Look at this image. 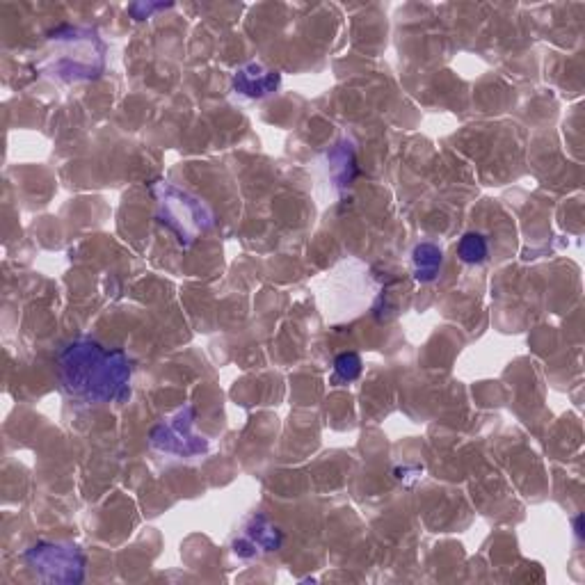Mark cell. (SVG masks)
Masks as SVG:
<instances>
[{
    "label": "cell",
    "instance_id": "obj_1",
    "mask_svg": "<svg viewBox=\"0 0 585 585\" xmlns=\"http://www.w3.org/2000/svg\"><path fill=\"white\" fill-rule=\"evenodd\" d=\"M133 364L124 350L76 339L58 352V380L64 394L85 405L122 403L131 394Z\"/></svg>",
    "mask_w": 585,
    "mask_h": 585
},
{
    "label": "cell",
    "instance_id": "obj_2",
    "mask_svg": "<svg viewBox=\"0 0 585 585\" xmlns=\"http://www.w3.org/2000/svg\"><path fill=\"white\" fill-rule=\"evenodd\" d=\"M51 42L60 51L48 55L44 71L62 83H78V80L96 78L103 71V44L96 32L83 28H60L55 30Z\"/></svg>",
    "mask_w": 585,
    "mask_h": 585
},
{
    "label": "cell",
    "instance_id": "obj_3",
    "mask_svg": "<svg viewBox=\"0 0 585 585\" xmlns=\"http://www.w3.org/2000/svg\"><path fill=\"white\" fill-rule=\"evenodd\" d=\"M158 220L170 227L181 245H192L195 240L215 224L213 211L202 199L190 192L176 188L170 181H160L154 188Z\"/></svg>",
    "mask_w": 585,
    "mask_h": 585
},
{
    "label": "cell",
    "instance_id": "obj_4",
    "mask_svg": "<svg viewBox=\"0 0 585 585\" xmlns=\"http://www.w3.org/2000/svg\"><path fill=\"white\" fill-rule=\"evenodd\" d=\"M26 565L46 583H80L85 579V556L78 544L71 542H37L26 551Z\"/></svg>",
    "mask_w": 585,
    "mask_h": 585
},
{
    "label": "cell",
    "instance_id": "obj_5",
    "mask_svg": "<svg viewBox=\"0 0 585 585\" xmlns=\"http://www.w3.org/2000/svg\"><path fill=\"white\" fill-rule=\"evenodd\" d=\"M195 407L186 405L151 430V446L176 458H199L208 451V439L195 435Z\"/></svg>",
    "mask_w": 585,
    "mask_h": 585
},
{
    "label": "cell",
    "instance_id": "obj_6",
    "mask_svg": "<svg viewBox=\"0 0 585 585\" xmlns=\"http://www.w3.org/2000/svg\"><path fill=\"white\" fill-rule=\"evenodd\" d=\"M279 83H282V76L277 71L261 67V64H247L234 76V90L247 99H263V96L275 92Z\"/></svg>",
    "mask_w": 585,
    "mask_h": 585
},
{
    "label": "cell",
    "instance_id": "obj_7",
    "mask_svg": "<svg viewBox=\"0 0 585 585\" xmlns=\"http://www.w3.org/2000/svg\"><path fill=\"white\" fill-rule=\"evenodd\" d=\"M282 531L277 526H272L266 517H254L252 524L245 528V542H236V554L240 549L250 547V556L256 551H277L282 547Z\"/></svg>",
    "mask_w": 585,
    "mask_h": 585
},
{
    "label": "cell",
    "instance_id": "obj_8",
    "mask_svg": "<svg viewBox=\"0 0 585 585\" xmlns=\"http://www.w3.org/2000/svg\"><path fill=\"white\" fill-rule=\"evenodd\" d=\"M357 174V160L352 142L343 140L330 151V176L339 188H346Z\"/></svg>",
    "mask_w": 585,
    "mask_h": 585
},
{
    "label": "cell",
    "instance_id": "obj_9",
    "mask_svg": "<svg viewBox=\"0 0 585 585\" xmlns=\"http://www.w3.org/2000/svg\"><path fill=\"white\" fill-rule=\"evenodd\" d=\"M412 263H414V277L416 282L428 284L432 279H437L439 270H442L444 254L437 245L432 243H421L414 247L412 252Z\"/></svg>",
    "mask_w": 585,
    "mask_h": 585
},
{
    "label": "cell",
    "instance_id": "obj_10",
    "mask_svg": "<svg viewBox=\"0 0 585 585\" xmlns=\"http://www.w3.org/2000/svg\"><path fill=\"white\" fill-rule=\"evenodd\" d=\"M458 254L464 263H483L487 259V240L480 234H467L458 245Z\"/></svg>",
    "mask_w": 585,
    "mask_h": 585
},
{
    "label": "cell",
    "instance_id": "obj_11",
    "mask_svg": "<svg viewBox=\"0 0 585 585\" xmlns=\"http://www.w3.org/2000/svg\"><path fill=\"white\" fill-rule=\"evenodd\" d=\"M336 368V375H339L341 380H357L359 375H362V359L355 352H346V355H339L334 362Z\"/></svg>",
    "mask_w": 585,
    "mask_h": 585
}]
</instances>
